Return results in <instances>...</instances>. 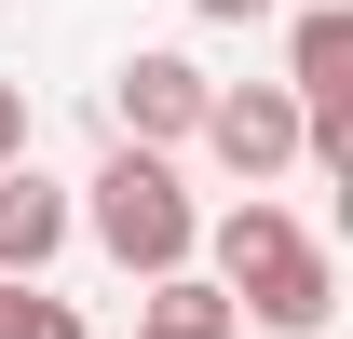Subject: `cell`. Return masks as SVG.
Segmentation results:
<instances>
[{"mask_svg":"<svg viewBox=\"0 0 353 339\" xmlns=\"http://www.w3.org/2000/svg\"><path fill=\"white\" fill-rule=\"evenodd\" d=\"M190 14H204V28H259L272 0H190Z\"/></svg>","mask_w":353,"mask_h":339,"instance_id":"9","label":"cell"},{"mask_svg":"<svg viewBox=\"0 0 353 339\" xmlns=\"http://www.w3.org/2000/svg\"><path fill=\"white\" fill-rule=\"evenodd\" d=\"M68 231H82V217H68V190H54L41 163H0V271H14V285H28V271H54V258H68Z\"/></svg>","mask_w":353,"mask_h":339,"instance_id":"5","label":"cell"},{"mask_svg":"<svg viewBox=\"0 0 353 339\" xmlns=\"http://www.w3.org/2000/svg\"><path fill=\"white\" fill-rule=\"evenodd\" d=\"M190 258H218L231 312H245V326H272V339H312L326 312H340V258L312 245L272 190H245L231 217H204V245H190Z\"/></svg>","mask_w":353,"mask_h":339,"instance_id":"1","label":"cell"},{"mask_svg":"<svg viewBox=\"0 0 353 339\" xmlns=\"http://www.w3.org/2000/svg\"><path fill=\"white\" fill-rule=\"evenodd\" d=\"M68 217L123 258L136 285H150V271H190V245H204V204H190L176 150H109V163H95V190H82Z\"/></svg>","mask_w":353,"mask_h":339,"instance_id":"2","label":"cell"},{"mask_svg":"<svg viewBox=\"0 0 353 339\" xmlns=\"http://www.w3.org/2000/svg\"><path fill=\"white\" fill-rule=\"evenodd\" d=\"M0 339H82V312H68V298H54L41 271H28V285L0 298Z\"/></svg>","mask_w":353,"mask_h":339,"instance_id":"7","label":"cell"},{"mask_svg":"<svg viewBox=\"0 0 353 339\" xmlns=\"http://www.w3.org/2000/svg\"><path fill=\"white\" fill-rule=\"evenodd\" d=\"M190 150H218L231 190H272V176L299 163V95H285V82H218L204 123H190Z\"/></svg>","mask_w":353,"mask_h":339,"instance_id":"3","label":"cell"},{"mask_svg":"<svg viewBox=\"0 0 353 339\" xmlns=\"http://www.w3.org/2000/svg\"><path fill=\"white\" fill-rule=\"evenodd\" d=\"M204 68H190V54H123V68H109V136H123V150H190V123H204Z\"/></svg>","mask_w":353,"mask_h":339,"instance_id":"4","label":"cell"},{"mask_svg":"<svg viewBox=\"0 0 353 339\" xmlns=\"http://www.w3.org/2000/svg\"><path fill=\"white\" fill-rule=\"evenodd\" d=\"M136 339H245V312H231V285H218V271H150Z\"/></svg>","mask_w":353,"mask_h":339,"instance_id":"6","label":"cell"},{"mask_svg":"<svg viewBox=\"0 0 353 339\" xmlns=\"http://www.w3.org/2000/svg\"><path fill=\"white\" fill-rule=\"evenodd\" d=\"M0 163H28V82H0Z\"/></svg>","mask_w":353,"mask_h":339,"instance_id":"8","label":"cell"}]
</instances>
